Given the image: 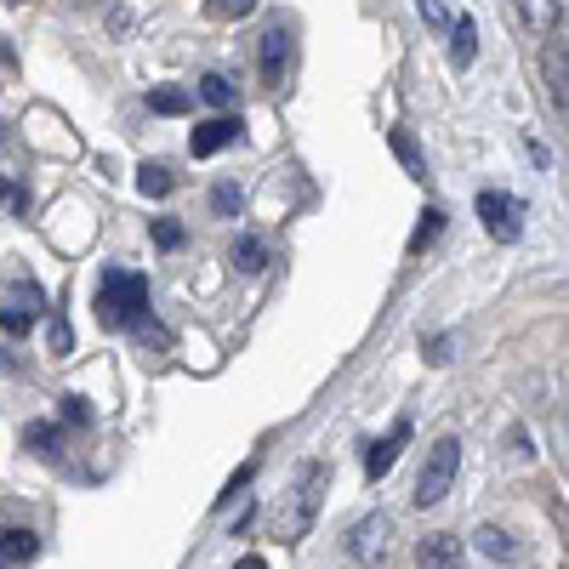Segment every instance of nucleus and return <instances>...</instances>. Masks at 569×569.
I'll return each instance as SVG.
<instances>
[{"instance_id": "obj_34", "label": "nucleus", "mask_w": 569, "mask_h": 569, "mask_svg": "<svg viewBox=\"0 0 569 569\" xmlns=\"http://www.w3.org/2000/svg\"><path fill=\"white\" fill-rule=\"evenodd\" d=\"M12 7H23V0H12Z\"/></svg>"}, {"instance_id": "obj_18", "label": "nucleus", "mask_w": 569, "mask_h": 569, "mask_svg": "<svg viewBox=\"0 0 569 569\" xmlns=\"http://www.w3.org/2000/svg\"><path fill=\"white\" fill-rule=\"evenodd\" d=\"M439 228H445V211H439V206H427L421 222H416V233H410V257H421L427 246H433V240H439Z\"/></svg>"}, {"instance_id": "obj_24", "label": "nucleus", "mask_w": 569, "mask_h": 569, "mask_svg": "<svg viewBox=\"0 0 569 569\" xmlns=\"http://www.w3.org/2000/svg\"><path fill=\"white\" fill-rule=\"evenodd\" d=\"M246 12H257V0H206V18H217V23H233Z\"/></svg>"}, {"instance_id": "obj_5", "label": "nucleus", "mask_w": 569, "mask_h": 569, "mask_svg": "<svg viewBox=\"0 0 569 569\" xmlns=\"http://www.w3.org/2000/svg\"><path fill=\"white\" fill-rule=\"evenodd\" d=\"M388 536H393V525H388L382 512L359 518V525L348 530V558H359V563H382V558H388Z\"/></svg>"}, {"instance_id": "obj_35", "label": "nucleus", "mask_w": 569, "mask_h": 569, "mask_svg": "<svg viewBox=\"0 0 569 569\" xmlns=\"http://www.w3.org/2000/svg\"><path fill=\"white\" fill-rule=\"evenodd\" d=\"M0 569H7V563H0Z\"/></svg>"}, {"instance_id": "obj_12", "label": "nucleus", "mask_w": 569, "mask_h": 569, "mask_svg": "<svg viewBox=\"0 0 569 569\" xmlns=\"http://www.w3.org/2000/svg\"><path fill=\"white\" fill-rule=\"evenodd\" d=\"M472 547H479L490 563H512V558H518V541H512L507 530H496V525H479V530H472Z\"/></svg>"}, {"instance_id": "obj_22", "label": "nucleus", "mask_w": 569, "mask_h": 569, "mask_svg": "<svg viewBox=\"0 0 569 569\" xmlns=\"http://www.w3.org/2000/svg\"><path fill=\"white\" fill-rule=\"evenodd\" d=\"M388 142H393V154L405 160V171H410V177H427V160H421V149L410 142V131H393Z\"/></svg>"}, {"instance_id": "obj_10", "label": "nucleus", "mask_w": 569, "mask_h": 569, "mask_svg": "<svg viewBox=\"0 0 569 569\" xmlns=\"http://www.w3.org/2000/svg\"><path fill=\"white\" fill-rule=\"evenodd\" d=\"M416 569H467L461 541H456V536H427V541L416 547Z\"/></svg>"}, {"instance_id": "obj_7", "label": "nucleus", "mask_w": 569, "mask_h": 569, "mask_svg": "<svg viewBox=\"0 0 569 569\" xmlns=\"http://www.w3.org/2000/svg\"><path fill=\"white\" fill-rule=\"evenodd\" d=\"M228 142H240V120H233V114H217V120H206V126L188 131V154L206 160V154H222Z\"/></svg>"}, {"instance_id": "obj_3", "label": "nucleus", "mask_w": 569, "mask_h": 569, "mask_svg": "<svg viewBox=\"0 0 569 569\" xmlns=\"http://www.w3.org/2000/svg\"><path fill=\"white\" fill-rule=\"evenodd\" d=\"M456 467H461V445L445 433L433 450H427V461H421V479H416L410 501H416V507H439V501L450 496V485H456Z\"/></svg>"}, {"instance_id": "obj_8", "label": "nucleus", "mask_w": 569, "mask_h": 569, "mask_svg": "<svg viewBox=\"0 0 569 569\" xmlns=\"http://www.w3.org/2000/svg\"><path fill=\"white\" fill-rule=\"evenodd\" d=\"M405 445H410V421H393V433H388V439H376V445L365 450V479H370V485H376V479H388Z\"/></svg>"}, {"instance_id": "obj_4", "label": "nucleus", "mask_w": 569, "mask_h": 569, "mask_svg": "<svg viewBox=\"0 0 569 569\" xmlns=\"http://www.w3.org/2000/svg\"><path fill=\"white\" fill-rule=\"evenodd\" d=\"M479 222H485V233L496 246H512L518 228H525V200L501 194V188H485V194H479Z\"/></svg>"}, {"instance_id": "obj_25", "label": "nucleus", "mask_w": 569, "mask_h": 569, "mask_svg": "<svg viewBox=\"0 0 569 569\" xmlns=\"http://www.w3.org/2000/svg\"><path fill=\"white\" fill-rule=\"evenodd\" d=\"M46 342H52V353L63 359V353H74V330H69V319L58 313L52 325H46Z\"/></svg>"}, {"instance_id": "obj_2", "label": "nucleus", "mask_w": 569, "mask_h": 569, "mask_svg": "<svg viewBox=\"0 0 569 569\" xmlns=\"http://www.w3.org/2000/svg\"><path fill=\"white\" fill-rule=\"evenodd\" d=\"M325 485H330V467L325 461H302L297 467V485L284 490V507H279V541H302L313 530V518L325 507Z\"/></svg>"}, {"instance_id": "obj_31", "label": "nucleus", "mask_w": 569, "mask_h": 569, "mask_svg": "<svg viewBox=\"0 0 569 569\" xmlns=\"http://www.w3.org/2000/svg\"><path fill=\"white\" fill-rule=\"evenodd\" d=\"M427 359L445 365V359H450V337H433V342H427Z\"/></svg>"}, {"instance_id": "obj_27", "label": "nucleus", "mask_w": 569, "mask_h": 569, "mask_svg": "<svg viewBox=\"0 0 569 569\" xmlns=\"http://www.w3.org/2000/svg\"><path fill=\"white\" fill-rule=\"evenodd\" d=\"M58 410H63V421H69V427H91V405H86V393H63V405H58Z\"/></svg>"}, {"instance_id": "obj_21", "label": "nucleus", "mask_w": 569, "mask_h": 569, "mask_svg": "<svg viewBox=\"0 0 569 569\" xmlns=\"http://www.w3.org/2000/svg\"><path fill=\"white\" fill-rule=\"evenodd\" d=\"M200 103L228 109V103H233V80H228V74H206V80H200Z\"/></svg>"}, {"instance_id": "obj_15", "label": "nucleus", "mask_w": 569, "mask_h": 569, "mask_svg": "<svg viewBox=\"0 0 569 569\" xmlns=\"http://www.w3.org/2000/svg\"><path fill=\"white\" fill-rule=\"evenodd\" d=\"M228 262L240 268V273H262V268H268V246L257 240V233H240V240H233V251H228Z\"/></svg>"}, {"instance_id": "obj_1", "label": "nucleus", "mask_w": 569, "mask_h": 569, "mask_svg": "<svg viewBox=\"0 0 569 569\" xmlns=\"http://www.w3.org/2000/svg\"><path fill=\"white\" fill-rule=\"evenodd\" d=\"M149 313V279L131 268H103L98 273V325L103 330H131Z\"/></svg>"}, {"instance_id": "obj_23", "label": "nucleus", "mask_w": 569, "mask_h": 569, "mask_svg": "<svg viewBox=\"0 0 569 569\" xmlns=\"http://www.w3.org/2000/svg\"><path fill=\"white\" fill-rule=\"evenodd\" d=\"M131 330H137V342H142V348H171V330H166L160 319H149V313H142Z\"/></svg>"}, {"instance_id": "obj_20", "label": "nucleus", "mask_w": 569, "mask_h": 569, "mask_svg": "<svg viewBox=\"0 0 569 569\" xmlns=\"http://www.w3.org/2000/svg\"><path fill=\"white\" fill-rule=\"evenodd\" d=\"M547 91H552V103H558V114H563V103H569V86H563V40H558V52H547Z\"/></svg>"}, {"instance_id": "obj_29", "label": "nucleus", "mask_w": 569, "mask_h": 569, "mask_svg": "<svg viewBox=\"0 0 569 569\" xmlns=\"http://www.w3.org/2000/svg\"><path fill=\"white\" fill-rule=\"evenodd\" d=\"M251 479H257V461H246V467H240V472H233V479H228V490H222V496H217V507H228V501H233V496H240V490H246V485H251Z\"/></svg>"}, {"instance_id": "obj_28", "label": "nucleus", "mask_w": 569, "mask_h": 569, "mask_svg": "<svg viewBox=\"0 0 569 569\" xmlns=\"http://www.w3.org/2000/svg\"><path fill=\"white\" fill-rule=\"evenodd\" d=\"M211 206H217V217H233V211H240V188H233V182H217Z\"/></svg>"}, {"instance_id": "obj_11", "label": "nucleus", "mask_w": 569, "mask_h": 569, "mask_svg": "<svg viewBox=\"0 0 569 569\" xmlns=\"http://www.w3.org/2000/svg\"><path fill=\"white\" fill-rule=\"evenodd\" d=\"M450 63L456 69H467L472 58H479V29H472V18H450Z\"/></svg>"}, {"instance_id": "obj_14", "label": "nucleus", "mask_w": 569, "mask_h": 569, "mask_svg": "<svg viewBox=\"0 0 569 569\" xmlns=\"http://www.w3.org/2000/svg\"><path fill=\"white\" fill-rule=\"evenodd\" d=\"M518 12H525V23H530L536 34L563 29V0H518Z\"/></svg>"}, {"instance_id": "obj_32", "label": "nucleus", "mask_w": 569, "mask_h": 569, "mask_svg": "<svg viewBox=\"0 0 569 569\" xmlns=\"http://www.w3.org/2000/svg\"><path fill=\"white\" fill-rule=\"evenodd\" d=\"M233 569H268V558H257V552H251V558H240Z\"/></svg>"}, {"instance_id": "obj_30", "label": "nucleus", "mask_w": 569, "mask_h": 569, "mask_svg": "<svg viewBox=\"0 0 569 569\" xmlns=\"http://www.w3.org/2000/svg\"><path fill=\"white\" fill-rule=\"evenodd\" d=\"M416 12L433 23V29H450V7H445V0H416Z\"/></svg>"}, {"instance_id": "obj_26", "label": "nucleus", "mask_w": 569, "mask_h": 569, "mask_svg": "<svg viewBox=\"0 0 569 569\" xmlns=\"http://www.w3.org/2000/svg\"><path fill=\"white\" fill-rule=\"evenodd\" d=\"M154 246L160 251H177L182 246V222L177 217H154Z\"/></svg>"}, {"instance_id": "obj_13", "label": "nucleus", "mask_w": 569, "mask_h": 569, "mask_svg": "<svg viewBox=\"0 0 569 569\" xmlns=\"http://www.w3.org/2000/svg\"><path fill=\"white\" fill-rule=\"evenodd\" d=\"M34 558H40L34 530H0V563H34Z\"/></svg>"}, {"instance_id": "obj_9", "label": "nucleus", "mask_w": 569, "mask_h": 569, "mask_svg": "<svg viewBox=\"0 0 569 569\" xmlns=\"http://www.w3.org/2000/svg\"><path fill=\"white\" fill-rule=\"evenodd\" d=\"M34 313H40V291L23 279V284H18V297L0 302V330H7V337H23V330L34 325Z\"/></svg>"}, {"instance_id": "obj_17", "label": "nucleus", "mask_w": 569, "mask_h": 569, "mask_svg": "<svg viewBox=\"0 0 569 569\" xmlns=\"http://www.w3.org/2000/svg\"><path fill=\"white\" fill-rule=\"evenodd\" d=\"M23 445H29L34 456H58V450H63V433H58L52 421H29V427H23Z\"/></svg>"}, {"instance_id": "obj_6", "label": "nucleus", "mask_w": 569, "mask_h": 569, "mask_svg": "<svg viewBox=\"0 0 569 569\" xmlns=\"http://www.w3.org/2000/svg\"><path fill=\"white\" fill-rule=\"evenodd\" d=\"M291 52H297L291 29H284V23H268V29H262V46H257V63H262V80H268V86L284 80V69H291Z\"/></svg>"}, {"instance_id": "obj_19", "label": "nucleus", "mask_w": 569, "mask_h": 569, "mask_svg": "<svg viewBox=\"0 0 569 569\" xmlns=\"http://www.w3.org/2000/svg\"><path fill=\"white\" fill-rule=\"evenodd\" d=\"M188 103H194V98H188L182 86H154L149 91V109L154 114H188Z\"/></svg>"}, {"instance_id": "obj_33", "label": "nucleus", "mask_w": 569, "mask_h": 569, "mask_svg": "<svg viewBox=\"0 0 569 569\" xmlns=\"http://www.w3.org/2000/svg\"><path fill=\"white\" fill-rule=\"evenodd\" d=\"M12 194H18V188H12L7 177H0V206H12Z\"/></svg>"}, {"instance_id": "obj_16", "label": "nucleus", "mask_w": 569, "mask_h": 569, "mask_svg": "<svg viewBox=\"0 0 569 569\" xmlns=\"http://www.w3.org/2000/svg\"><path fill=\"white\" fill-rule=\"evenodd\" d=\"M137 188H142V194H149V200H166V194H171V188H177V177H171V166H160V160H149V166H142V171H137Z\"/></svg>"}]
</instances>
